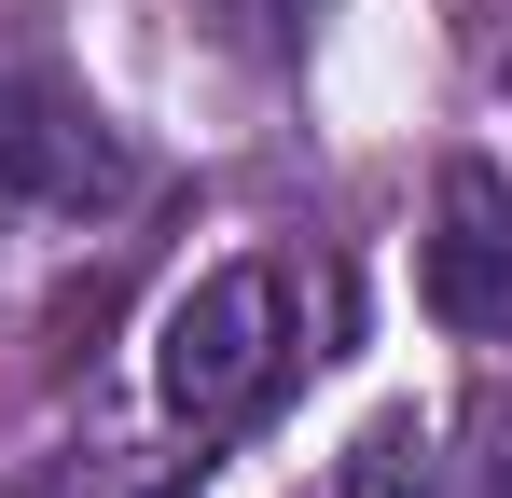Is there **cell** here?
I'll return each mask as SVG.
<instances>
[{
    "instance_id": "cell-2",
    "label": "cell",
    "mask_w": 512,
    "mask_h": 498,
    "mask_svg": "<svg viewBox=\"0 0 512 498\" xmlns=\"http://www.w3.org/2000/svg\"><path fill=\"white\" fill-rule=\"evenodd\" d=\"M0 194L14 208H125V139L56 70H0Z\"/></svg>"
},
{
    "instance_id": "cell-3",
    "label": "cell",
    "mask_w": 512,
    "mask_h": 498,
    "mask_svg": "<svg viewBox=\"0 0 512 498\" xmlns=\"http://www.w3.org/2000/svg\"><path fill=\"white\" fill-rule=\"evenodd\" d=\"M429 319L443 332H499L512 319V180L485 153L443 166V222H429Z\"/></svg>"
},
{
    "instance_id": "cell-1",
    "label": "cell",
    "mask_w": 512,
    "mask_h": 498,
    "mask_svg": "<svg viewBox=\"0 0 512 498\" xmlns=\"http://www.w3.org/2000/svg\"><path fill=\"white\" fill-rule=\"evenodd\" d=\"M263 374H277V263H208L153 319V402L180 429H222L263 402Z\"/></svg>"
},
{
    "instance_id": "cell-4",
    "label": "cell",
    "mask_w": 512,
    "mask_h": 498,
    "mask_svg": "<svg viewBox=\"0 0 512 498\" xmlns=\"http://www.w3.org/2000/svg\"><path fill=\"white\" fill-rule=\"evenodd\" d=\"M333 498H429V415H374L333 457Z\"/></svg>"
}]
</instances>
